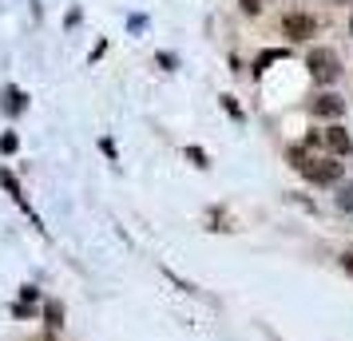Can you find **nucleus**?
Listing matches in <instances>:
<instances>
[{
  "mask_svg": "<svg viewBox=\"0 0 353 341\" xmlns=\"http://www.w3.org/2000/svg\"><path fill=\"white\" fill-rule=\"evenodd\" d=\"M24 103H28V99H24L20 87H4V112H8V115H20V112H24Z\"/></svg>",
  "mask_w": 353,
  "mask_h": 341,
  "instance_id": "6",
  "label": "nucleus"
},
{
  "mask_svg": "<svg viewBox=\"0 0 353 341\" xmlns=\"http://www.w3.org/2000/svg\"><path fill=\"white\" fill-rule=\"evenodd\" d=\"M337 211L353 214V183H341V187H337Z\"/></svg>",
  "mask_w": 353,
  "mask_h": 341,
  "instance_id": "7",
  "label": "nucleus"
},
{
  "mask_svg": "<svg viewBox=\"0 0 353 341\" xmlns=\"http://www.w3.org/2000/svg\"><path fill=\"white\" fill-rule=\"evenodd\" d=\"M305 68H310V76L318 83H334L341 76V60H337L334 48H314L305 56Z\"/></svg>",
  "mask_w": 353,
  "mask_h": 341,
  "instance_id": "1",
  "label": "nucleus"
},
{
  "mask_svg": "<svg viewBox=\"0 0 353 341\" xmlns=\"http://www.w3.org/2000/svg\"><path fill=\"white\" fill-rule=\"evenodd\" d=\"M242 12H246V17H258V12H262V0H242Z\"/></svg>",
  "mask_w": 353,
  "mask_h": 341,
  "instance_id": "9",
  "label": "nucleus"
},
{
  "mask_svg": "<svg viewBox=\"0 0 353 341\" xmlns=\"http://www.w3.org/2000/svg\"><path fill=\"white\" fill-rule=\"evenodd\" d=\"M298 171H302L310 183H337L341 179V163H325V159H302Z\"/></svg>",
  "mask_w": 353,
  "mask_h": 341,
  "instance_id": "2",
  "label": "nucleus"
},
{
  "mask_svg": "<svg viewBox=\"0 0 353 341\" xmlns=\"http://www.w3.org/2000/svg\"><path fill=\"white\" fill-rule=\"evenodd\" d=\"M44 318H48L52 329H56V325H64V306H60V302H48V306H44Z\"/></svg>",
  "mask_w": 353,
  "mask_h": 341,
  "instance_id": "8",
  "label": "nucleus"
},
{
  "mask_svg": "<svg viewBox=\"0 0 353 341\" xmlns=\"http://www.w3.org/2000/svg\"><path fill=\"white\" fill-rule=\"evenodd\" d=\"M341 270H345V274L353 278V254H341Z\"/></svg>",
  "mask_w": 353,
  "mask_h": 341,
  "instance_id": "13",
  "label": "nucleus"
},
{
  "mask_svg": "<svg viewBox=\"0 0 353 341\" xmlns=\"http://www.w3.org/2000/svg\"><path fill=\"white\" fill-rule=\"evenodd\" d=\"M0 151L12 155V151H17V135H4V139H0Z\"/></svg>",
  "mask_w": 353,
  "mask_h": 341,
  "instance_id": "10",
  "label": "nucleus"
},
{
  "mask_svg": "<svg viewBox=\"0 0 353 341\" xmlns=\"http://www.w3.org/2000/svg\"><path fill=\"white\" fill-rule=\"evenodd\" d=\"M350 32H353V17H350Z\"/></svg>",
  "mask_w": 353,
  "mask_h": 341,
  "instance_id": "14",
  "label": "nucleus"
},
{
  "mask_svg": "<svg viewBox=\"0 0 353 341\" xmlns=\"http://www.w3.org/2000/svg\"><path fill=\"white\" fill-rule=\"evenodd\" d=\"M223 107L234 115V119H242V112H239V103H234V96H223Z\"/></svg>",
  "mask_w": 353,
  "mask_h": 341,
  "instance_id": "11",
  "label": "nucleus"
},
{
  "mask_svg": "<svg viewBox=\"0 0 353 341\" xmlns=\"http://www.w3.org/2000/svg\"><path fill=\"white\" fill-rule=\"evenodd\" d=\"M325 147H330L334 155H350V151H353L350 131H345V127H330V131H325Z\"/></svg>",
  "mask_w": 353,
  "mask_h": 341,
  "instance_id": "4",
  "label": "nucleus"
},
{
  "mask_svg": "<svg viewBox=\"0 0 353 341\" xmlns=\"http://www.w3.org/2000/svg\"><path fill=\"white\" fill-rule=\"evenodd\" d=\"M282 32H286L290 40H310V36L318 32V20L305 17V12H290V17L282 20Z\"/></svg>",
  "mask_w": 353,
  "mask_h": 341,
  "instance_id": "3",
  "label": "nucleus"
},
{
  "mask_svg": "<svg viewBox=\"0 0 353 341\" xmlns=\"http://www.w3.org/2000/svg\"><path fill=\"white\" fill-rule=\"evenodd\" d=\"M345 112V99L341 96H318L314 99V115H321V119H334V115Z\"/></svg>",
  "mask_w": 353,
  "mask_h": 341,
  "instance_id": "5",
  "label": "nucleus"
},
{
  "mask_svg": "<svg viewBox=\"0 0 353 341\" xmlns=\"http://www.w3.org/2000/svg\"><path fill=\"white\" fill-rule=\"evenodd\" d=\"M187 155H191V159H194V167H207V155H203V151H199V147H191V151H187Z\"/></svg>",
  "mask_w": 353,
  "mask_h": 341,
  "instance_id": "12",
  "label": "nucleus"
}]
</instances>
